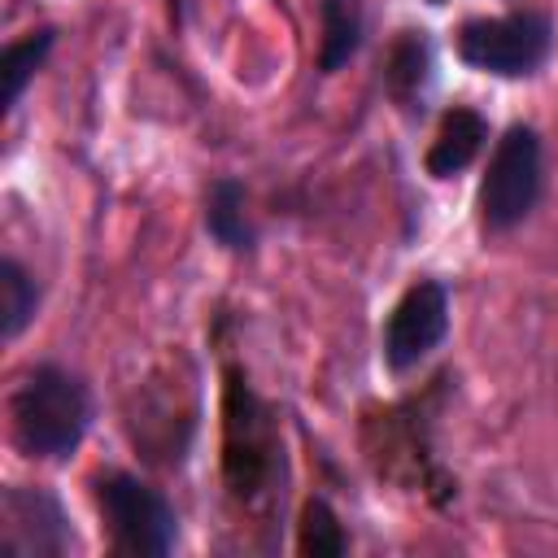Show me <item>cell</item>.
<instances>
[{
  "label": "cell",
  "instance_id": "1",
  "mask_svg": "<svg viewBox=\"0 0 558 558\" xmlns=\"http://www.w3.org/2000/svg\"><path fill=\"white\" fill-rule=\"evenodd\" d=\"M222 484L235 510L275 514V506H283L288 458L279 418L240 362L222 366Z\"/></svg>",
  "mask_w": 558,
  "mask_h": 558
},
{
  "label": "cell",
  "instance_id": "2",
  "mask_svg": "<svg viewBox=\"0 0 558 558\" xmlns=\"http://www.w3.org/2000/svg\"><path fill=\"white\" fill-rule=\"evenodd\" d=\"M92 427V388L61 362H35L9 392V436L35 462H65Z\"/></svg>",
  "mask_w": 558,
  "mask_h": 558
},
{
  "label": "cell",
  "instance_id": "3",
  "mask_svg": "<svg viewBox=\"0 0 558 558\" xmlns=\"http://www.w3.org/2000/svg\"><path fill=\"white\" fill-rule=\"evenodd\" d=\"M92 497H96L100 523L109 532V554L161 558L179 545V514L157 484H148L131 471H100L92 480Z\"/></svg>",
  "mask_w": 558,
  "mask_h": 558
},
{
  "label": "cell",
  "instance_id": "4",
  "mask_svg": "<svg viewBox=\"0 0 558 558\" xmlns=\"http://www.w3.org/2000/svg\"><path fill=\"white\" fill-rule=\"evenodd\" d=\"M545 192V148L536 126L514 122L501 131V140L488 153L480 192H475V209H480V231L484 235H506L519 222L532 218V209L541 205Z\"/></svg>",
  "mask_w": 558,
  "mask_h": 558
},
{
  "label": "cell",
  "instance_id": "5",
  "mask_svg": "<svg viewBox=\"0 0 558 558\" xmlns=\"http://www.w3.org/2000/svg\"><path fill=\"white\" fill-rule=\"evenodd\" d=\"M453 52L466 70L493 78H532L554 52V22L541 9H510L497 17H466L453 31Z\"/></svg>",
  "mask_w": 558,
  "mask_h": 558
},
{
  "label": "cell",
  "instance_id": "6",
  "mask_svg": "<svg viewBox=\"0 0 558 558\" xmlns=\"http://www.w3.org/2000/svg\"><path fill=\"white\" fill-rule=\"evenodd\" d=\"M78 532L65 501L44 484H9L0 493V558H65Z\"/></svg>",
  "mask_w": 558,
  "mask_h": 558
},
{
  "label": "cell",
  "instance_id": "7",
  "mask_svg": "<svg viewBox=\"0 0 558 558\" xmlns=\"http://www.w3.org/2000/svg\"><path fill=\"white\" fill-rule=\"evenodd\" d=\"M449 288L445 279L436 275H418L401 296L397 305L388 310L384 318V336H379V357L392 375H405L414 371L423 357H432L445 336H449Z\"/></svg>",
  "mask_w": 558,
  "mask_h": 558
},
{
  "label": "cell",
  "instance_id": "8",
  "mask_svg": "<svg viewBox=\"0 0 558 558\" xmlns=\"http://www.w3.org/2000/svg\"><path fill=\"white\" fill-rule=\"evenodd\" d=\"M432 74H436L432 35L414 31V26L397 31L392 44H388V57H384V92L405 118H423L427 92H432Z\"/></svg>",
  "mask_w": 558,
  "mask_h": 558
},
{
  "label": "cell",
  "instance_id": "9",
  "mask_svg": "<svg viewBox=\"0 0 558 558\" xmlns=\"http://www.w3.org/2000/svg\"><path fill=\"white\" fill-rule=\"evenodd\" d=\"M484 144H488V118L475 105H449L423 153V170L432 179H453L484 153Z\"/></svg>",
  "mask_w": 558,
  "mask_h": 558
},
{
  "label": "cell",
  "instance_id": "10",
  "mask_svg": "<svg viewBox=\"0 0 558 558\" xmlns=\"http://www.w3.org/2000/svg\"><path fill=\"white\" fill-rule=\"evenodd\" d=\"M205 231L231 257H248L257 248V227L248 218V187L235 174H218L205 187Z\"/></svg>",
  "mask_w": 558,
  "mask_h": 558
},
{
  "label": "cell",
  "instance_id": "11",
  "mask_svg": "<svg viewBox=\"0 0 558 558\" xmlns=\"http://www.w3.org/2000/svg\"><path fill=\"white\" fill-rule=\"evenodd\" d=\"M366 39L362 0H318V74L344 70Z\"/></svg>",
  "mask_w": 558,
  "mask_h": 558
},
{
  "label": "cell",
  "instance_id": "12",
  "mask_svg": "<svg viewBox=\"0 0 558 558\" xmlns=\"http://www.w3.org/2000/svg\"><path fill=\"white\" fill-rule=\"evenodd\" d=\"M57 44V26H35L17 39L4 44V61H0V78H4V113H13L31 87V78L44 70L48 52Z\"/></svg>",
  "mask_w": 558,
  "mask_h": 558
},
{
  "label": "cell",
  "instance_id": "13",
  "mask_svg": "<svg viewBox=\"0 0 558 558\" xmlns=\"http://www.w3.org/2000/svg\"><path fill=\"white\" fill-rule=\"evenodd\" d=\"M39 314V279L17 262L4 257L0 262V336L17 340Z\"/></svg>",
  "mask_w": 558,
  "mask_h": 558
},
{
  "label": "cell",
  "instance_id": "14",
  "mask_svg": "<svg viewBox=\"0 0 558 558\" xmlns=\"http://www.w3.org/2000/svg\"><path fill=\"white\" fill-rule=\"evenodd\" d=\"M296 554H305V558H340V554H349V532H344L336 506L323 493H314L301 506V519H296Z\"/></svg>",
  "mask_w": 558,
  "mask_h": 558
},
{
  "label": "cell",
  "instance_id": "15",
  "mask_svg": "<svg viewBox=\"0 0 558 558\" xmlns=\"http://www.w3.org/2000/svg\"><path fill=\"white\" fill-rule=\"evenodd\" d=\"M170 4V22H174V31L183 26V0H166Z\"/></svg>",
  "mask_w": 558,
  "mask_h": 558
},
{
  "label": "cell",
  "instance_id": "16",
  "mask_svg": "<svg viewBox=\"0 0 558 558\" xmlns=\"http://www.w3.org/2000/svg\"><path fill=\"white\" fill-rule=\"evenodd\" d=\"M427 4H445V0H427Z\"/></svg>",
  "mask_w": 558,
  "mask_h": 558
}]
</instances>
